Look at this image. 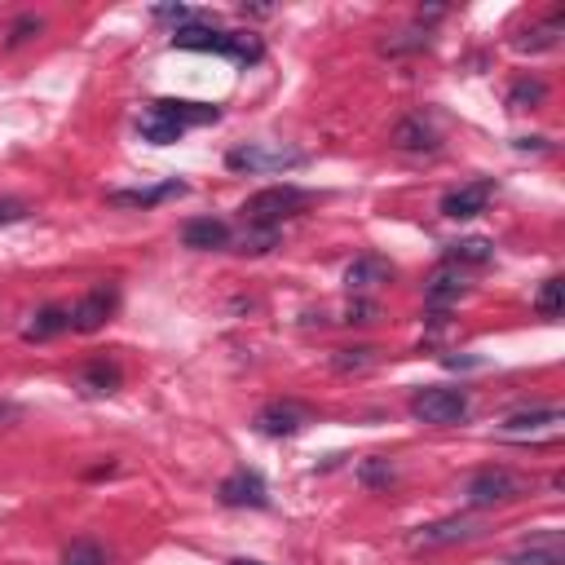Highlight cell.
Returning <instances> with one entry per match:
<instances>
[{
    "label": "cell",
    "instance_id": "5b68a950",
    "mask_svg": "<svg viewBox=\"0 0 565 565\" xmlns=\"http://www.w3.org/2000/svg\"><path fill=\"white\" fill-rule=\"evenodd\" d=\"M468 393L463 388H446V384H428L411 397V415L424 424H459L468 415Z\"/></svg>",
    "mask_w": 565,
    "mask_h": 565
},
{
    "label": "cell",
    "instance_id": "f546056e",
    "mask_svg": "<svg viewBox=\"0 0 565 565\" xmlns=\"http://www.w3.org/2000/svg\"><path fill=\"white\" fill-rule=\"evenodd\" d=\"M26 216H31V203H26V199H0V225L26 221Z\"/></svg>",
    "mask_w": 565,
    "mask_h": 565
},
{
    "label": "cell",
    "instance_id": "277c9868",
    "mask_svg": "<svg viewBox=\"0 0 565 565\" xmlns=\"http://www.w3.org/2000/svg\"><path fill=\"white\" fill-rule=\"evenodd\" d=\"M309 154L305 150H291V146H260V141H247V146H234L225 154V168L230 172H287V168H300Z\"/></svg>",
    "mask_w": 565,
    "mask_h": 565
},
{
    "label": "cell",
    "instance_id": "ba28073f",
    "mask_svg": "<svg viewBox=\"0 0 565 565\" xmlns=\"http://www.w3.org/2000/svg\"><path fill=\"white\" fill-rule=\"evenodd\" d=\"M305 424H313V411H309L305 402H296V397H274V402H265V406L256 411V428H260L265 437H291V433H300Z\"/></svg>",
    "mask_w": 565,
    "mask_h": 565
},
{
    "label": "cell",
    "instance_id": "ac0fdd59",
    "mask_svg": "<svg viewBox=\"0 0 565 565\" xmlns=\"http://www.w3.org/2000/svg\"><path fill=\"white\" fill-rule=\"evenodd\" d=\"M556 424H561V406H530V411H512L503 419V433L525 437V433H543V428H556Z\"/></svg>",
    "mask_w": 565,
    "mask_h": 565
},
{
    "label": "cell",
    "instance_id": "3957f363",
    "mask_svg": "<svg viewBox=\"0 0 565 565\" xmlns=\"http://www.w3.org/2000/svg\"><path fill=\"white\" fill-rule=\"evenodd\" d=\"M525 494H530V481L516 477L512 468H481V472H472L468 486H463L468 508H503V503H516V499H525Z\"/></svg>",
    "mask_w": 565,
    "mask_h": 565
},
{
    "label": "cell",
    "instance_id": "e0dca14e",
    "mask_svg": "<svg viewBox=\"0 0 565 565\" xmlns=\"http://www.w3.org/2000/svg\"><path fill=\"white\" fill-rule=\"evenodd\" d=\"M62 331H71V309H66V305H44V309H35L31 322L22 327V340H26V344H44V340H53V335H62Z\"/></svg>",
    "mask_w": 565,
    "mask_h": 565
},
{
    "label": "cell",
    "instance_id": "f1b7e54d",
    "mask_svg": "<svg viewBox=\"0 0 565 565\" xmlns=\"http://www.w3.org/2000/svg\"><path fill=\"white\" fill-rule=\"evenodd\" d=\"M375 313H380L375 300H362V296L344 305V322H375Z\"/></svg>",
    "mask_w": 565,
    "mask_h": 565
},
{
    "label": "cell",
    "instance_id": "9c48e42d",
    "mask_svg": "<svg viewBox=\"0 0 565 565\" xmlns=\"http://www.w3.org/2000/svg\"><path fill=\"white\" fill-rule=\"evenodd\" d=\"M216 499H221L225 508H269V486L260 481V472L234 468V472L216 486Z\"/></svg>",
    "mask_w": 565,
    "mask_h": 565
},
{
    "label": "cell",
    "instance_id": "cb8c5ba5",
    "mask_svg": "<svg viewBox=\"0 0 565 565\" xmlns=\"http://www.w3.org/2000/svg\"><path fill=\"white\" fill-rule=\"evenodd\" d=\"M393 477H397V468H393L384 455H371V459L358 463V481H362L366 490H384V486H393Z\"/></svg>",
    "mask_w": 565,
    "mask_h": 565
},
{
    "label": "cell",
    "instance_id": "d6986e66",
    "mask_svg": "<svg viewBox=\"0 0 565 565\" xmlns=\"http://www.w3.org/2000/svg\"><path fill=\"white\" fill-rule=\"evenodd\" d=\"M499 565H565L561 534H547V539H539V543H530V547H521V552L503 556Z\"/></svg>",
    "mask_w": 565,
    "mask_h": 565
},
{
    "label": "cell",
    "instance_id": "2e32d148",
    "mask_svg": "<svg viewBox=\"0 0 565 565\" xmlns=\"http://www.w3.org/2000/svg\"><path fill=\"white\" fill-rule=\"evenodd\" d=\"M185 194V181H159V185H141V190H110L106 203L115 207H154V203H168V199H181Z\"/></svg>",
    "mask_w": 565,
    "mask_h": 565
},
{
    "label": "cell",
    "instance_id": "7a4b0ae2",
    "mask_svg": "<svg viewBox=\"0 0 565 565\" xmlns=\"http://www.w3.org/2000/svg\"><path fill=\"white\" fill-rule=\"evenodd\" d=\"M305 207H309V194L300 185H265V190H256L243 203V221L247 225H260V230H278L282 221L300 216Z\"/></svg>",
    "mask_w": 565,
    "mask_h": 565
},
{
    "label": "cell",
    "instance_id": "d4e9b609",
    "mask_svg": "<svg viewBox=\"0 0 565 565\" xmlns=\"http://www.w3.org/2000/svg\"><path fill=\"white\" fill-rule=\"evenodd\" d=\"M62 565H106V547L97 539H75V543H66Z\"/></svg>",
    "mask_w": 565,
    "mask_h": 565
},
{
    "label": "cell",
    "instance_id": "484cf974",
    "mask_svg": "<svg viewBox=\"0 0 565 565\" xmlns=\"http://www.w3.org/2000/svg\"><path fill=\"white\" fill-rule=\"evenodd\" d=\"M565 282L561 278H547L543 287H539V296H534V309L543 313V318H561V309H565Z\"/></svg>",
    "mask_w": 565,
    "mask_h": 565
},
{
    "label": "cell",
    "instance_id": "603a6c76",
    "mask_svg": "<svg viewBox=\"0 0 565 565\" xmlns=\"http://www.w3.org/2000/svg\"><path fill=\"white\" fill-rule=\"evenodd\" d=\"M380 362V353L371 349V344H353V349H335V358H331V366L340 371V375H353V371H366V366H375Z\"/></svg>",
    "mask_w": 565,
    "mask_h": 565
},
{
    "label": "cell",
    "instance_id": "9a60e30c",
    "mask_svg": "<svg viewBox=\"0 0 565 565\" xmlns=\"http://www.w3.org/2000/svg\"><path fill=\"white\" fill-rule=\"evenodd\" d=\"M468 291V282H463V269H455V265H437L428 278H424V300L433 305V309H446V305H455L459 296Z\"/></svg>",
    "mask_w": 565,
    "mask_h": 565
},
{
    "label": "cell",
    "instance_id": "52a82bcc",
    "mask_svg": "<svg viewBox=\"0 0 565 565\" xmlns=\"http://www.w3.org/2000/svg\"><path fill=\"white\" fill-rule=\"evenodd\" d=\"M115 309H119V287L115 282H97V287H88L75 305H71V331H102L110 318H115Z\"/></svg>",
    "mask_w": 565,
    "mask_h": 565
},
{
    "label": "cell",
    "instance_id": "8fae6325",
    "mask_svg": "<svg viewBox=\"0 0 565 565\" xmlns=\"http://www.w3.org/2000/svg\"><path fill=\"white\" fill-rule=\"evenodd\" d=\"M490 194H494V181H468V185H459V190H450L441 199V216H450V221L481 216L486 203H490Z\"/></svg>",
    "mask_w": 565,
    "mask_h": 565
},
{
    "label": "cell",
    "instance_id": "8992f818",
    "mask_svg": "<svg viewBox=\"0 0 565 565\" xmlns=\"http://www.w3.org/2000/svg\"><path fill=\"white\" fill-rule=\"evenodd\" d=\"M486 525L477 516H441V521H428L411 534V547L415 552H437V547H455V543H468V539H481Z\"/></svg>",
    "mask_w": 565,
    "mask_h": 565
},
{
    "label": "cell",
    "instance_id": "7c38bea8",
    "mask_svg": "<svg viewBox=\"0 0 565 565\" xmlns=\"http://www.w3.org/2000/svg\"><path fill=\"white\" fill-rule=\"evenodd\" d=\"M181 243L190 252H221V247L234 243V234H230V225L221 216H194V221L181 225Z\"/></svg>",
    "mask_w": 565,
    "mask_h": 565
},
{
    "label": "cell",
    "instance_id": "44dd1931",
    "mask_svg": "<svg viewBox=\"0 0 565 565\" xmlns=\"http://www.w3.org/2000/svg\"><path fill=\"white\" fill-rule=\"evenodd\" d=\"M490 256H494V243L490 238H477V234L472 238H455L446 247V265H455V269L459 265H486Z\"/></svg>",
    "mask_w": 565,
    "mask_h": 565
},
{
    "label": "cell",
    "instance_id": "4fadbf2b",
    "mask_svg": "<svg viewBox=\"0 0 565 565\" xmlns=\"http://www.w3.org/2000/svg\"><path fill=\"white\" fill-rule=\"evenodd\" d=\"M384 282H393V265H388L384 256H375V252H362V256L344 269V287H349L353 296L375 291V287H384Z\"/></svg>",
    "mask_w": 565,
    "mask_h": 565
},
{
    "label": "cell",
    "instance_id": "30bf717a",
    "mask_svg": "<svg viewBox=\"0 0 565 565\" xmlns=\"http://www.w3.org/2000/svg\"><path fill=\"white\" fill-rule=\"evenodd\" d=\"M393 146H397V150H411V154H433V150L441 146V132H437L433 119L406 115V119H397V128H393Z\"/></svg>",
    "mask_w": 565,
    "mask_h": 565
},
{
    "label": "cell",
    "instance_id": "83f0119b",
    "mask_svg": "<svg viewBox=\"0 0 565 565\" xmlns=\"http://www.w3.org/2000/svg\"><path fill=\"white\" fill-rule=\"evenodd\" d=\"M44 31V22L35 18V13H22L13 26H9V44H22V40H31V35H40Z\"/></svg>",
    "mask_w": 565,
    "mask_h": 565
},
{
    "label": "cell",
    "instance_id": "6da1fadb",
    "mask_svg": "<svg viewBox=\"0 0 565 565\" xmlns=\"http://www.w3.org/2000/svg\"><path fill=\"white\" fill-rule=\"evenodd\" d=\"M172 49L221 53V57H234L238 66H247V62H260V57H265L260 35H252V31H216L212 22H194V26L172 31Z\"/></svg>",
    "mask_w": 565,
    "mask_h": 565
},
{
    "label": "cell",
    "instance_id": "4316f807",
    "mask_svg": "<svg viewBox=\"0 0 565 565\" xmlns=\"http://www.w3.org/2000/svg\"><path fill=\"white\" fill-rule=\"evenodd\" d=\"M406 49H428V31H402L384 40V53H406Z\"/></svg>",
    "mask_w": 565,
    "mask_h": 565
},
{
    "label": "cell",
    "instance_id": "4dcf8cb0",
    "mask_svg": "<svg viewBox=\"0 0 565 565\" xmlns=\"http://www.w3.org/2000/svg\"><path fill=\"white\" fill-rule=\"evenodd\" d=\"M230 565H265V561H247V556H234Z\"/></svg>",
    "mask_w": 565,
    "mask_h": 565
},
{
    "label": "cell",
    "instance_id": "ffe728a7",
    "mask_svg": "<svg viewBox=\"0 0 565 565\" xmlns=\"http://www.w3.org/2000/svg\"><path fill=\"white\" fill-rule=\"evenodd\" d=\"M556 40H561V9H552L543 22H534L525 35H516L512 44L521 49V53H543V49H556Z\"/></svg>",
    "mask_w": 565,
    "mask_h": 565
},
{
    "label": "cell",
    "instance_id": "5bb4252c",
    "mask_svg": "<svg viewBox=\"0 0 565 565\" xmlns=\"http://www.w3.org/2000/svg\"><path fill=\"white\" fill-rule=\"evenodd\" d=\"M75 384H79V393H88V397H110V393H119L124 371H119V362H110V358H93V362L79 366Z\"/></svg>",
    "mask_w": 565,
    "mask_h": 565
},
{
    "label": "cell",
    "instance_id": "7402d4cb",
    "mask_svg": "<svg viewBox=\"0 0 565 565\" xmlns=\"http://www.w3.org/2000/svg\"><path fill=\"white\" fill-rule=\"evenodd\" d=\"M543 97H547V84H543L539 75H521V79L508 88V110H534Z\"/></svg>",
    "mask_w": 565,
    "mask_h": 565
}]
</instances>
